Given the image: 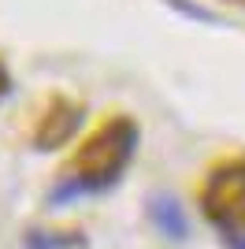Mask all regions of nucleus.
<instances>
[{
  "mask_svg": "<svg viewBox=\"0 0 245 249\" xmlns=\"http://www.w3.org/2000/svg\"><path fill=\"white\" fill-rule=\"evenodd\" d=\"M134 145H138L134 123H126V119L104 123L101 130L78 149V156H74V164H71L74 178H71L67 190H60V197L63 194H74V190H101V186H108L112 178H119V171H122V164L130 160Z\"/></svg>",
  "mask_w": 245,
  "mask_h": 249,
  "instance_id": "1",
  "label": "nucleus"
},
{
  "mask_svg": "<svg viewBox=\"0 0 245 249\" xmlns=\"http://www.w3.org/2000/svg\"><path fill=\"white\" fill-rule=\"evenodd\" d=\"M204 212L234 249H245V160L219 167L204 186Z\"/></svg>",
  "mask_w": 245,
  "mask_h": 249,
  "instance_id": "2",
  "label": "nucleus"
},
{
  "mask_svg": "<svg viewBox=\"0 0 245 249\" xmlns=\"http://www.w3.org/2000/svg\"><path fill=\"white\" fill-rule=\"evenodd\" d=\"M74 126H78V112L67 108L63 101H56V108L45 115V123H41V130H37V142L49 149V145H56V142H63V138H71Z\"/></svg>",
  "mask_w": 245,
  "mask_h": 249,
  "instance_id": "3",
  "label": "nucleus"
},
{
  "mask_svg": "<svg viewBox=\"0 0 245 249\" xmlns=\"http://www.w3.org/2000/svg\"><path fill=\"white\" fill-rule=\"evenodd\" d=\"M149 212H153V219L160 223V231L167 234V238H186V219H182V208L175 205L171 197H156Z\"/></svg>",
  "mask_w": 245,
  "mask_h": 249,
  "instance_id": "4",
  "label": "nucleus"
},
{
  "mask_svg": "<svg viewBox=\"0 0 245 249\" xmlns=\"http://www.w3.org/2000/svg\"><path fill=\"white\" fill-rule=\"evenodd\" d=\"M8 93V74H4V67H0V97Z\"/></svg>",
  "mask_w": 245,
  "mask_h": 249,
  "instance_id": "5",
  "label": "nucleus"
}]
</instances>
